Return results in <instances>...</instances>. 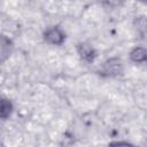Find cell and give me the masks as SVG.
Wrapping results in <instances>:
<instances>
[{
    "instance_id": "obj_1",
    "label": "cell",
    "mask_w": 147,
    "mask_h": 147,
    "mask_svg": "<svg viewBox=\"0 0 147 147\" xmlns=\"http://www.w3.org/2000/svg\"><path fill=\"white\" fill-rule=\"evenodd\" d=\"M124 71L125 68L122 59L118 56H111L102 62L96 72L102 78H118L124 75Z\"/></svg>"
},
{
    "instance_id": "obj_4",
    "label": "cell",
    "mask_w": 147,
    "mask_h": 147,
    "mask_svg": "<svg viewBox=\"0 0 147 147\" xmlns=\"http://www.w3.org/2000/svg\"><path fill=\"white\" fill-rule=\"evenodd\" d=\"M129 60L134 64H147V48L144 46H134L129 52Z\"/></svg>"
},
{
    "instance_id": "obj_8",
    "label": "cell",
    "mask_w": 147,
    "mask_h": 147,
    "mask_svg": "<svg viewBox=\"0 0 147 147\" xmlns=\"http://www.w3.org/2000/svg\"><path fill=\"white\" fill-rule=\"evenodd\" d=\"M99 1L103 7L108 9H117L125 3V0H99Z\"/></svg>"
},
{
    "instance_id": "obj_3",
    "label": "cell",
    "mask_w": 147,
    "mask_h": 147,
    "mask_svg": "<svg viewBox=\"0 0 147 147\" xmlns=\"http://www.w3.org/2000/svg\"><path fill=\"white\" fill-rule=\"evenodd\" d=\"M76 51H77V54L80 57V60L86 62V63L94 62V60L98 56V53H96L95 48L91 44H88L86 41L78 42L77 46H76Z\"/></svg>"
},
{
    "instance_id": "obj_10",
    "label": "cell",
    "mask_w": 147,
    "mask_h": 147,
    "mask_svg": "<svg viewBox=\"0 0 147 147\" xmlns=\"http://www.w3.org/2000/svg\"><path fill=\"white\" fill-rule=\"evenodd\" d=\"M136 1H138V2H140L142 5H147V0H136Z\"/></svg>"
},
{
    "instance_id": "obj_9",
    "label": "cell",
    "mask_w": 147,
    "mask_h": 147,
    "mask_svg": "<svg viewBox=\"0 0 147 147\" xmlns=\"http://www.w3.org/2000/svg\"><path fill=\"white\" fill-rule=\"evenodd\" d=\"M109 145H131V142H129V141H111V142H109Z\"/></svg>"
},
{
    "instance_id": "obj_7",
    "label": "cell",
    "mask_w": 147,
    "mask_h": 147,
    "mask_svg": "<svg viewBox=\"0 0 147 147\" xmlns=\"http://www.w3.org/2000/svg\"><path fill=\"white\" fill-rule=\"evenodd\" d=\"M14 113V103L10 99L2 96L0 100V117L2 121H7Z\"/></svg>"
},
{
    "instance_id": "obj_5",
    "label": "cell",
    "mask_w": 147,
    "mask_h": 147,
    "mask_svg": "<svg viewBox=\"0 0 147 147\" xmlns=\"http://www.w3.org/2000/svg\"><path fill=\"white\" fill-rule=\"evenodd\" d=\"M133 30L140 39H147V15H139L133 18Z\"/></svg>"
},
{
    "instance_id": "obj_6",
    "label": "cell",
    "mask_w": 147,
    "mask_h": 147,
    "mask_svg": "<svg viewBox=\"0 0 147 147\" xmlns=\"http://www.w3.org/2000/svg\"><path fill=\"white\" fill-rule=\"evenodd\" d=\"M1 62L3 63L6 60H8L10 57V55L13 54V51H14V42L13 40L7 37V36H2L1 37Z\"/></svg>"
},
{
    "instance_id": "obj_2",
    "label": "cell",
    "mask_w": 147,
    "mask_h": 147,
    "mask_svg": "<svg viewBox=\"0 0 147 147\" xmlns=\"http://www.w3.org/2000/svg\"><path fill=\"white\" fill-rule=\"evenodd\" d=\"M67 39V33L60 25H49L42 32V40L51 46H62Z\"/></svg>"
}]
</instances>
